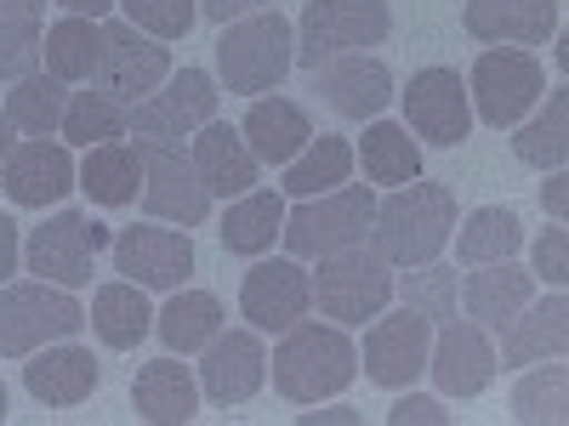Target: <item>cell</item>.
Here are the masks:
<instances>
[{
	"label": "cell",
	"mask_w": 569,
	"mask_h": 426,
	"mask_svg": "<svg viewBox=\"0 0 569 426\" xmlns=\"http://www.w3.org/2000/svg\"><path fill=\"white\" fill-rule=\"evenodd\" d=\"M456 233V194L445 182H405L388 200H376V222H370V251L393 262V267H421L439 262V251Z\"/></svg>",
	"instance_id": "1"
},
{
	"label": "cell",
	"mask_w": 569,
	"mask_h": 426,
	"mask_svg": "<svg viewBox=\"0 0 569 426\" xmlns=\"http://www.w3.org/2000/svg\"><path fill=\"white\" fill-rule=\"evenodd\" d=\"M359 375V347L348 342L342 324H319V318H297L284 329V342L273 347V387L291 404H319L353 387Z\"/></svg>",
	"instance_id": "2"
},
{
	"label": "cell",
	"mask_w": 569,
	"mask_h": 426,
	"mask_svg": "<svg viewBox=\"0 0 569 426\" xmlns=\"http://www.w3.org/2000/svg\"><path fill=\"white\" fill-rule=\"evenodd\" d=\"M297 69V29L291 18H279V7L251 12V18H233L222 23L217 40V74L228 91L240 98H257V91H273L284 74Z\"/></svg>",
	"instance_id": "3"
},
{
	"label": "cell",
	"mask_w": 569,
	"mask_h": 426,
	"mask_svg": "<svg viewBox=\"0 0 569 426\" xmlns=\"http://www.w3.org/2000/svg\"><path fill=\"white\" fill-rule=\"evenodd\" d=\"M370 222H376V187L370 182H342L330 194H313V200H297V211H284V256L297 262H319L330 251H348V245H365L370 240Z\"/></svg>",
	"instance_id": "4"
},
{
	"label": "cell",
	"mask_w": 569,
	"mask_h": 426,
	"mask_svg": "<svg viewBox=\"0 0 569 426\" xmlns=\"http://www.w3.org/2000/svg\"><path fill=\"white\" fill-rule=\"evenodd\" d=\"M393 34L388 0H308L297 18V63L325 69L337 58H353L365 45H382Z\"/></svg>",
	"instance_id": "5"
},
{
	"label": "cell",
	"mask_w": 569,
	"mask_h": 426,
	"mask_svg": "<svg viewBox=\"0 0 569 426\" xmlns=\"http://www.w3.org/2000/svg\"><path fill=\"white\" fill-rule=\"evenodd\" d=\"M86 307L63 284H0V358H29L52 342H74Z\"/></svg>",
	"instance_id": "6"
},
{
	"label": "cell",
	"mask_w": 569,
	"mask_h": 426,
	"mask_svg": "<svg viewBox=\"0 0 569 426\" xmlns=\"http://www.w3.org/2000/svg\"><path fill=\"white\" fill-rule=\"evenodd\" d=\"M393 262H382L370 245H348V251H330L319 256V273H313V302L325 318H337L342 329L348 324H365L376 318L388 302H393Z\"/></svg>",
	"instance_id": "7"
},
{
	"label": "cell",
	"mask_w": 569,
	"mask_h": 426,
	"mask_svg": "<svg viewBox=\"0 0 569 426\" xmlns=\"http://www.w3.org/2000/svg\"><path fill=\"white\" fill-rule=\"evenodd\" d=\"M541 91H547V69H541L536 52H525V45H490V52L472 63L467 103L485 125L507 131L541 103Z\"/></svg>",
	"instance_id": "8"
},
{
	"label": "cell",
	"mask_w": 569,
	"mask_h": 426,
	"mask_svg": "<svg viewBox=\"0 0 569 426\" xmlns=\"http://www.w3.org/2000/svg\"><path fill=\"white\" fill-rule=\"evenodd\" d=\"M137 160H142V205H149V216L177 222V227H200L211 216V187L200 182L182 142L137 136Z\"/></svg>",
	"instance_id": "9"
},
{
	"label": "cell",
	"mask_w": 569,
	"mask_h": 426,
	"mask_svg": "<svg viewBox=\"0 0 569 426\" xmlns=\"http://www.w3.org/2000/svg\"><path fill=\"white\" fill-rule=\"evenodd\" d=\"M114 233L103 222H91L86 211H58L46 216L29 245H23V262L34 278L46 284H63V291H80V284H91V267H98V251H109Z\"/></svg>",
	"instance_id": "10"
},
{
	"label": "cell",
	"mask_w": 569,
	"mask_h": 426,
	"mask_svg": "<svg viewBox=\"0 0 569 426\" xmlns=\"http://www.w3.org/2000/svg\"><path fill=\"white\" fill-rule=\"evenodd\" d=\"M91 80H98V91L120 98L126 109H137L142 98H154V91L171 80V52H166V40L142 34L131 23H103V45H98Z\"/></svg>",
	"instance_id": "11"
},
{
	"label": "cell",
	"mask_w": 569,
	"mask_h": 426,
	"mask_svg": "<svg viewBox=\"0 0 569 426\" xmlns=\"http://www.w3.org/2000/svg\"><path fill=\"white\" fill-rule=\"evenodd\" d=\"M109 256H114V273L142 284V291H182L188 273H194V240L188 227H120L109 240Z\"/></svg>",
	"instance_id": "12"
},
{
	"label": "cell",
	"mask_w": 569,
	"mask_h": 426,
	"mask_svg": "<svg viewBox=\"0 0 569 426\" xmlns=\"http://www.w3.org/2000/svg\"><path fill=\"white\" fill-rule=\"evenodd\" d=\"M427 347H433V324L421 313L399 307V313H376V324L365 329V375L388 393H405L416 375L427 369Z\"/></svg>",
	"instance_id": "13"
},
{
	"label": "cell",
	"mask_w": 569,
	"mask_h": 426,
	"mask_svg": "<svg viewBox=\"0 0 569 426\" xmlns=\"http://www.w3.org/2000/svg\"><path fill=\"white\" fill-rule=\"evenodd\" d=\"M240 313L251 318V329H291L297 318L313 313V273L297 256H257V267L240 284Z\"/></svg>",
	"instance_id": "14"
},
{
	"label": "cell",
	"mask_w": 569,
	"mask_h": 426,
	"mask_svg": "<svg viewBox=\"0 0 569 426\" xmlns=\"http://www.w3.org/2000/svg\"><path fill=\"white\" fill-rule=\"evenodd\" d=\"M405 120L416 136H427L433 149H456L472 136V103H467V80L456 69H416L405 85Z\"/></svg>",
	"instance_id": "15"
},
{
	"label": "cell",
	"mask_w": 569,
	"mask_h": 426,
	"mask_svg": "<svg viewBox=\"0 0 569 426\" xmlns=\"http://www.w3.org/2000/svg\"><path fill=\"white\" fill-rule=\"evenodd\" d=\"M427 369L445 398H479L496 382V347H490V329L472 324V318H445L433 347H427Z\"/></svg>",
	"instance_id": "16"
},
{
	"label": "cell",
	"mask_w": 569,
	"mask_h": 426,
	"mask_svg": "<svg viewBox=\"0 0 569 426\" xmlns=\"http://www.w3.org/2000/svg\"><path fill=\"white\" fill-rule=\"evenodd\" d=\"M268 382V353L257 342V329H217L200 347V393L222 409L251 404Z\"/></svg>",
	"instance_id": "17"
},
{
	"label": "cell",
	"mask_w": 569,
	"mask_h": 426,
	"mask_svg": "<svg viewBox=\"0 0 569 426\" xmlns=\"http://www.w3.org/2000/svg\"><path fill=\"white\" fill-rule=\"evenodd\" d=\"M206 120H217V80H211L206 69L171 74L154 98H142V103L131 109V131H137V136H171V142L194 136Z\"/></svg>",
	"instance_id": "18"
},
{
	"label": "cell",
	"mask_w": 569,
	"mask_h": 426,
	"mask_svg": "<svg viewBox=\"0 0 569 426\" xmlns=\"http://www.w3.org/2000/svg\"><path fill=\"white\" fill-rule=\"evenodd\" d=\"M0 182H7L12 205L23 211H46L69 200V187H80V165L69 160L63 142H46V136H29L12 149V160L0 165Z\"/></svg>",
	"instance_id": "19"
},
{
	"label": "cell",
	"mask_w": 569,
	"mask_h": 426,
	"mask_svg": "<svg viewBox=\"0 0 569 426\" xmlns=\"http://www.w3.org/2000/svg\"><path fill=\"white\" fill-rule=\"evenodd\" d=\"M558 0H467L461 29L485 45H547L558 34Z\"/></svg>",
	"instance_id": "20"
},
{
	"label": "cell",
	"mask_w": 569,
	"mask_h": 426,
	"mask_svg": "<svg viewBox=\"0 0 569 426\" xmlns=\"http://www.w3.org/2000/svg\"><path fill=\"white\" fill-rule=\"evenodd\" d=\"M319 74V98L330 114H342V120H382V109L393 103V74L382 58H337V63H325L313 69Z\"/></svg>",
	"instance_id": "21"
},
{
	"label": "cell",
	"mask_w": 569,
	"mask_h": 426,
	"mask_svg": "<svg viewBox=\"0 0 569 426\" xmlns=\"http://www.w3.org/2000/svg\"><path fill=\"white\" fill-rule=\"evenodd\" d=\"M188 160H194L200 182L211 187V200H240L246 187H257V176H262V160L246 149L240 125H228V120H206L194 131Z\"/></svg>",
	"instance_id": "22"
},
{
	"label": "cell",
	"mask_w": 569,
	"mask_h": 426,
	"mask_svg": "<svg viewBox=\"0 0 569 426\" xmlns=\"http://www.w3.org/2000/svg\"><path fill=\"white\" fill-rule=\"evenodd\" d=\"M98 382H103L98 358H91L86 347H74V342H52V347L29 353V364H23L29 398H34V404H52V409L86 404L91 393H98Z\"/></svg>",
	"instance_id": "23"
},
{
	"label": "cell",
	"mask_w": 569,
	"mask_h": 426,
	"mask_svg": "<svg viewBox=\"0 0 569 426\" xmlns=\"http://www.w3.org/2000/svg\"><path fill=\"white\" fill-rule=\"evenodd\" d=\"M536 302V273L530 267H518L512 256L507 262H485V267H472L467 284H461V307L472 324H485V329H507V318L518 307H530Z\"/></svg>",
	"instance_id": "24"
},
{
	"label": "cell",
	"mask_w": 569,
	"mask_h": 426,
	"mask_svg": "<svg viewBox=\"0 0 569 426\" xmlns=\"http://www.w3.org/2000/svg\"><path fill=\"white\" fill-rule=\"evenodd\" d=\"M131 404H137V420H149V426H182L200 415V382L188 375V364H177V353H166L137 369Z\"/></svg>",
	"instance_id": "25"
},
{
	"label": "cell",
	"mask_w": 569,
	"mask_h": 426,
	"mask_svg": "<svg viewBox=\"0 0 569 426\" xmlns=\"http://www.w3.org/2000/svg\"><path fill=\"white\" fill-rule=\"evenodd\" d=\"M563 347H569V302L563 291H552L547 302H530L507 318L496 364H541V358H563Z\"/></svg>",
	"instance_id": "26"
},
{
	"label": "cell",
	"mask_w": 569,
	"mask_h": 426,
	"mask_svg": "<svg viewBox=\"0 0 569 426\" xmlns=\"http://www.w3.org/2000/svg\"><path fill=\"white\" fill-rule=\"evenodd\" d=\"M240 136L262 165H291L313 142V125H308L302 103H291V98H257L251 114L240 120Z\"/></svg>",
	"instance_id": "27"
},
{
	"label": "cell",
	"mask_w": 569,
	"mask_h": 426,
	"mask_svg": "<svg viewBox=\"0 0 569 426\" xmlns=\"http://www.w3.org/2000/svg\"><path fill=\"white\" fill-rule=\"evenodd\" d=\"M279 227H284V194L279 187H246L240 200H233L228 211H222V245L233 251V256H268L273 251V240H279Z\"/></svg>",
	"instance_id": "28"
},
{
	"label": "cell",
	"mask_w": 569,
	"mask_h": 426,
	"mask_svg": "<svg viewBox=\"0 0 569 426\" xmlns=\"http://www.w3.org/2000/svg\"><path fill=\"white\" fill-rule=\"evenodd\" d=\"M86 318H91V329H98V342L114 347V353H131L154 329V307H149V296H142V284H131V278L98 284Z\"/></svg>",
	"instance_id": "29"
},
{
	"label": "cell",
	"mask_w": 569,
	"mask_h": 426,
	"mask_svg": "<svg viewBox=\"0 0 569 426\" xmlns=\"http://www.w3.org/2000/svg\"><path fill=\"white\" fill-rule=\"evenodd\" d=\"M353 160H365V182L370 187H405V182L421 176V142L405 125H393V120H370Z\"/></svg>",
	"instance_id": "30"
},
{
	"label": "cell",
	"mask_w": 569,
	"mask_h": 426,
	"mask_svg": "<svg viewBox=\"0 0 569 426\" xmlns=\"http://www.w3.org/2000/svg\"><path fill=\"white\" fill-rule=\"evenodd\" d=\"M80 187L98 205H131L137 187H142V160H137V142H91L86 160H80Z\"/></svg>",
	"instance_id": "31"
},
{
	"label": "cell",
	"mask_w": 569,
	"mask_h": 426,
	"mask_svg": "<svg viewBox=\"0 0 569 426\" xmlns=\"http://www.w3.org/2000/svg\"><path fill=\"white\" fill-rule=\"evenodd\" d=\"M353 176V142L348 136H313L308 149L284 165V182L279 194L291 200H313V194H330V187H342Z\"/></svg>",
	"instance_id": "32"
},
{
	"label": "cell",
	"mask_w": 569,
	"mask_h": 426,
	"mask_svg": "<svg viewBox=\"0 0 569 426\" xmlns=\"http://www.w3.org/2000/svg\"><path fill=\"white\" fill-rule=\"evenodd\" d=\"M525 245V222L507 205H479L461 227H456V262L461 267H485V262H507Z\"/></svg>",
	"instance_id": "33"
},
{
	"label": "cell",
	"mask_w": 569,
	"mask_h": 426,
	"mask_svg": "<svg viewBox=\"0 0 569 426\" xmlns=\"http://www.w3.org/2000/svg\"><path fill=\"white\" fill-rule=\"evenodd\" d=\"M63 109H69V85L58 74H23L12 80L7 91V109H0V120H7L12 131H29V136H52L63 125Z\"/></svg>",
	"instance_id": "34"
},
{
	"label": "cell",
	"mask_w": 569,
	"mask_h": 426,
	"mask_svg": "<svg viewBox=\"0 0 569 426\" xmlns=\"http://www.w3.org/2000/svg\"><path fill=\"white\" fill-rule=\"evenodd\" d=\"M98 45H103V23L98 18H58L52 29H46L40 40V58H46V74H58L63 85L74 80H91V69H98Z\"/></svg>",
	"instance_id": "35"
},
{
	"label": "cell",
	"mask_w": 569,
	"mask_h": 426,
	"mask_svg": "<svg viewBox=\"0 0 569 426\" xmlns=\"http://www.w3.org/2000/svg\"><path fill=\"white\" fill-rule=\"evenodd\" d=\"M154 329L171 353H200L217 329H222V302L211 291H177L160 313H154Z\"/></svg>",
	"instance_id": "36"
},
{
	"label": "cell",
	"mask_w": 569,
	"mask_h": 426,
	"mask_svg": "<svg viewBox=\"0 0 569 426\" xmlns=\"http://www.w3.org/2000/svg\"><path fill=\"white\" fill-rule=\"evenodd\" d=\"M512 154L536 165V171H558L563 154H569V85H552V98L536 120H518V136H512Z\"/></svg>",
	"instance_id": "37"
},
{
	"label": "cell",
	"mask_w": 569,
	"mask_h": 426,
	"mask_svg": "<svg viewBox=\"0 0 569 426\" xmlns=\"http://www.w3.org/2000/svg\"><path fill=\"white\" fill-rule=\"evenodd\" d=\"M69 142L91 149V142H120L131 131V109L109 91H69V109H63V125H58Z\"/></svg>",
	"instance_id": "38"
},
{
	"label": "cell",
	"mask_w": 569,
	"mask_h": 426,
	"mask_svg": "<svg viewBox=\"0 0 569 426\" xmlns=\"http://www.w3.org/2000/svg\"><path fill=\"white\" fill-rule=\"evenodd\" d=\"M569 415V369L558 358H541V369H530L512 387V420L525 426H558Z\"/></svg>",
	"instance_id": "39"
},
{
	"label": "cell",
	"mask_w": 569,
	"mask_h": 426,
	"mask_svg": "<svg viewBox=\"0 0 569 426\" xmlns=\"http://www.w3.org/2000/svg\"><path fill=\"white\" fill-rule=\"evenodd\" d=\"M393 296H405V307L421 313L427 324H445V318H456V267L421 262L405 278H393Z\"/></svg>",
	"instance_id": "40"
},
{
	"label": "cell",
	"mask_w": 569,
	"mask_h": 426,
	"mask_svg": "<svg viewBox=\"0 0 569 426\" xmlns=\"http://www.w3.org/2000/svg\"><path fill=\"white\" fill-rule=\"evenodd\" d=\"M120 7L131 29L154 34V40H182L200 23V0H120Z\"/></svg>",
	"instance_id": "41"
},
{
	"label": "cell",
	"mask_w": 569,
	"mask_h": 426,
	"mask_svg": "<svg viewBox=\"0 0 569 426\" xmlns=\"http://www.w3.org/2000/svg\"><path fill=\"white\" fill-rule=\"evenodd\" d=\"M40 23H0V80H23L40 69Z\"/></svg>",
	"instance_id": "42"
},
{
	"label": "cell",
	"mask_w": 569,
	"mask_h": 426,
	"mask_svg": "<svg viewBox=\"0 0 569 426\" xmlns=\"http://www.w3.org/2000/svg\"><path fill=\"white\" fill-rule=\"evenodd\" d=\"M536 278H547L552 291H563V278H569V233L563 227H547L541 240H536Z\"/></svg>",
	"instance_id": "43"
},
{
	"label": "cell",
	"mask_w": 569,
	"mask_h": 426,
	"mask_svg": "<svg viewBox=\"0 0 569 426\" xmlns=\"http://www.w3.org/2000/svg\"><path fill=\"white\" fill-rule=\"evenodd\" d=\"M393 426H410V420H427V426H450V409L439 398H427V393H405L393 409H388Z\"/></svg>",
	"instance_id": "44"
},
{
	"label": "cell",
	"mask_w": 569,
	"mask_h": 426,
	"mask_svg": "<svg viewBox=\"0 0 569 426\" xmlns=\"http://www.w3.org/2000/svg\"><path fill=\"white\" fill-rule=\"evenodd\" d=\"M262 7H273V0H200V18L233 23V18H251V12H262Z\"/></svg>",
	"instance_id": "45"
},
{
	"label": "cell",
	"mask_w": 569,
	"mask_h": 426,
	"mask_svg": "<svg viewBox=\"0 0 569 426\" xmlns=\"http://www.w3.org/2000/svg\"><path fill=\"white\" fill-rule=\"evenodd\" d=\"M18 262H23V245H18V222L0 211V284H7L12 273H18Z\"/></svg>",
	"instance_id": "46"
},
{
	"label": "cell",
	"mask_w": 569,
	"mask_h": 426,
	"mask_svg": "<svg viewBox=\"0 0 569 426\" xmlns=\"http://www.w3.org/2000/svg\"><path fill=\"white\" fill-rule=\"evenodd\" d=\"M541 205L552 211V222H563V216H569V176H563V165H558V171H547V182H541Z\"/></svg>",
	"instance_id": "47"
},
{
	"label": "cell",
	"mask_w": 569,
	"mask_h": 426,
	"mask_svg": "<svg viewBox=\"0 0 569 426\" xmlns=\"http://www.w3.org/2000/svg\"><path fill=\"white\" fill-rule=\"evenodd\" d=\"M46 0H0V23H40Z\"/></svg>",
	"instance_id": "48"
},
{
	"label": "cell",
	"mask_w": 569,
	"mask_h": 426,
	"mask_svg": "<svg viewBox=\"0 0 569 426\" xmlns=\"http://www.w3.org/2000/svg\"><path fill=\"white\" fill-rule=\"evenodd\" d=\"M319 420H342V426H359V409L337 404V409H302V426H319Z\"/></svg>",
	"instance_id": "49"
},
{
	"label": "cell",
	"mask_w": 569,
	"mask_h": 426,
	"mask_svg": "<svg viewBox=\"0 0 569 426\" xmlns=\"http://www.w3.org/2000/svg\"><path fill=\"white\" fill-rule=\"evenodd\" d=\"M58 7H63V12H74V18H103V12L114 7V0H58Z\"/></svg>",
	"instance_id": "50"
},
{
	"label": "cell",
	"mask_w": 569,
	"mask_h": 426,
	"mask_svg": "<svg viewBox=\"0 0 569 426\" xmlns=\"http://www.w3.org/2000/svg\"><path fill=\"white\" fill-rule=\"evenodd\" d=\"M12 149H18V142H12V125H7V120H0V165H7V160H12Z\"/></svg>",
	"instance_id": "51"
},
{
	"label": "cell",
	"mask_w": 569,
	"mask_h": 426,
	"mask_svg": "<svg viewBox=\"0 0 569 426\" xmlns=\"http://www.w3.org/2000/svg\"><path fill=\"white\" fill-rule=\"evenodd\" d=\"M0 420H7V387H0Z\"/></svg>",
	"instance_id": "52"
}]
</instances>
